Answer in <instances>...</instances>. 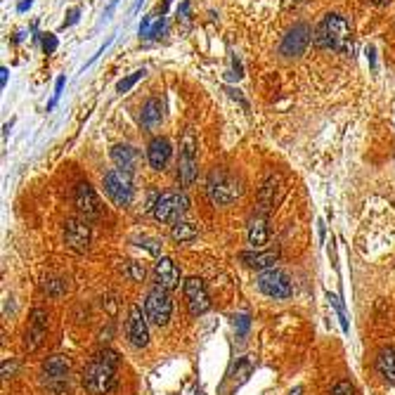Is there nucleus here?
<instances>
[{
    "label": "nucleus",
    "instance_id": "25",
    "mask_svg": "<svg viewBox=\"0 0 395 395\" xmlns=\"http://www.w3.org/2000/svg\"><path fill=\"white\" fill-rule=\"evenodd\" d=\"M123 274L130 279V282H142V279H145V274H147V270H145V265H142V263H137V261H125Z\"/></svg>",
    "mask_w": 395,
    "mask_h": 395
},
{
    "label": "nucleus",
    "instance_id": "20",
    "mask_svg": "<svg viewBox=\"0 0 395 395\" xmlns=\"http://www.w3.org/2000/svg\"><path fill=\"white\" fill-rule=\"evenodd\" d=\"M247 237H249V244H251V247H254L256 251L265 247L268 239H270V230H268V215H265V213H258V211H256V215L251 218V223H249Z\"/></svg>",
    "mask_w": 395,
    "mask_h": 395
},
{
    "label": "nucleus",
    "instance_id": "37",
    "mask_svg": "<svg viewBox=\"0 0 395 395\" xmlns=\"http://www.w3.org/2000/svg\"><path fill=\"white\" fill-rule=\"evenodd\" d=\"M69 20H64V29H67V26H74V24L76 22H79V17H81V10L79 8H74V10H69Z\"/></svg>",
    "mask_w": 395,
    "mask_h": 395
},
{
    "label": "nucleus",
    "instance_id": "12",
    "mask_svg": "<svg viewBox=\"0 0 395 395\" xmlns=\"http://www.w3.org/2000/svg\"><path fill=\"white\" fill-rule=\"evenodd\" d=\"M313 43V29L308 26V24L298 22L294 24V29H289L282 40V45H279V52H282L284 57H301L305 50H308V45Z\"/></svg>",
    "mask_w": 395,
    "mask_h": 395
},
{
    "label": "nucleus",
    "instance_id": "15",
    "mask_svg": "<svg viewBox=\"0 0 395 395\" xmlns=\"http://www.w3.org/2000/svg\"><path fill=\"white\" fill-rule=\"evenodd\" d=\"M45 334H47V313L43 308H33L31 320H29V329L24 334V348L29 353L38 350L45 341Z\"/></svg>",
    "mask_w": 395,
    "mask_h": 395
},
{
    "label": "nucleus",
    "instance_id": "4",
    "mask_svg": "<svg viewBox=\"0 0 395 395\" xmlns=\"http://www.w3.org/2000/svg\"><path fill=\"white\" fill-rule=\"evenodd\" d=\"M199 176V145L192 128H187L180 137V154H178V183L180 187H192Z\"/></svg>",
    "mask_w": 395,
    "mask_h": 395
},
{
    "label": "nucleus",
    "instance_id": "13",
    "mask_svg": "<svg viewBox=\"0 0 395 395\" xmlns=\"http://www.w3.org/2000/svg\"><path fill=\"white\" fill-rule=\"evenodd\" d=\"M147 315H142L140 305H130L128 320H125V339L130 341L133 348H145L149 343V327H147Z\"/></svg>",
    "mask_w": 395,
    "mask_h": 395
},
{
    "label": "nucleus",
    "instance_id": "24",
    "mask_svg": "<svg viewBox=\"0 0 395 395\" xmlns=\"http://www.w3.org/2000/svg\"><path fill=\"white\" fill-rule=\"evenodd\" d=\"M196 235H199V230L192 225V223H187V220H180V223H176V225H171V237L176 239V242H194Z\"/></svg>",
    "mask_w": 395,
    "mask_h": 395
},
{
    "label": "nucleus",
    "instance_id": "3",
    "mask_svg": "<svg viewBox=\"0 0 395 395\" xmlns=\"http://www.w3.org/2000/svg\"><path fill=\"white\" fill-rule=\"evenodd\" d=\"M244 194V183L235 173L225 169H213L206 178V196L213 206H230Z\"/></svg>",
    "mask_w": 395,
    "mask_h": 395
},
{
    "label": "nucleus",
    "instance_id": "17",
    "mask_svg": "<svg viewBox=\"0 0 395 395\" xmlns=\"http://www.w3.org/2000/svg\"><path fill=\"white\" fill-rule=\"evenodd\" d=\"M154 277H157V286H164V289L173 291L180 286V268L169 256H161L157 265H154Z\"/></svg>",
    "mask_w": 395,
    "mask_h": 395
},
{
    "label": "nucleus",
    "instance_id": "32",
    "mask_svg": "<svg viewBox=\"0 0 395 395\" xmlns=\"http://www.w3.org/2000/svg\"><path fill=\"white\" fill-rule=\"evenodd\" d=\"M164 33H166V17H159L157 24L152 26V33H149V38H161Z\"/></svg>",
    "mask_w": 395,
    "mask_h": 395
},
{
    "label": "nucleus",
    "instance_id": "43",
    "mask_svg": "<svg viewBox=\"0 0 395 395\" xmlns=\"http://www.w3.org/2000/svg\"><path fill=\"white\" fill-rule=\"evenodd\" d=\"M372 3H374V5H384L386 0H372Z\"/></svg>",
    "mask_w": 395,
    "mask_h": 395
},
{
    "label": "nucleus",
    "instance_id": "5",
    "mask_svg": "<svg viewBox=\"0 0 395 395\" xmlns=\"http://www.w3.org/2000/svg\"><path fill=\"white\" fill-rule=\"evenodd\" d=\"M69 372H71V360L67 355H50L40 364L43 384L52 395L69 393Z\"/></svg>",
    "mask_w": 395,
    "mask_h": 395
},
{
    "label": "nucleus",
    "instance_id": "23",
    "mask_svg": "<svg viewBox=\"0 0 395 395\" xmlns=\"http://www.w3.org/2000/svg\"><path fill=\"white\" fill-rule=\"evenodd\" d=\"M376 372L386 384H395V346H386L376 355Z\"/></svg>",
    "mask_w": 395,
    "mask_h": 395
},
{
    "label": "nucleus",
    "instance_id": "6",
    "mask_svg": "<svg viewBox=\"0 0 395 395\" xmlns=\"http://www.w3.org/2000/svg\"><path fill=\"white\" fill-rule=\"evenodd\" d=\"M187 211H189V199L185 192H164L154 199V206H152L154 218L164 225L180 223Z\"/></svg>",
    "mask_w": 395,
    "mask_h": 395
},
{
    "label": "nucleus",
    "instance_id": "29",
    "mask_svg": "<svg viewBox=\"0 0 395 395\" xmlns=\"http://www.w3.org/2000/svg\"><path fill=\"white\" fill-rule=\"evenodd\" d=\"M329 395H355V386H353L350 381H339Z\"/></svg>",
    "mask_w": 395,
    "mask_h": 395
},
{
    "label": "nucleus",
    "instance_id": "2",
    "mask_svg": "<svg viewBox=\"0 0 395 395\" xmlns=\"http://www.w3.org/2000/svg\"><path fill=\"white\" fill-rule=\"evenodd\" d=\"M313 43L320 50H334L348 55V52H353V29L348 20L339 12H329L315 26Z\"/></svg>",
    "mask_w": 395,
    "mask_h": 395
},
{
    "label": "nucleus",
    "instance_id": "19",
    "mask_svg": "<svg viewBox=\"0 0 395 395\" xmlns=\"http://www.w3.org/2000/svg\"><path fill=\"white\" fill-rule=\"evenodd\" d=\"M171 142L166 137H154L152 142L147 145V161L152 166V171H166L171 159Z\"/></svg>",
    "mask_w": 395,
    "mask_h": 395
},
{
    "label": "nucleus",
    "instance_id": "18",
    "mask_svg": "<svg viewBox=\"0 0 395 395\" xmlns=\"http://www.w3.org/2000/svg\"><path fill=\"white\" fill-rule=\"evenodd\" d=\"M239 261L247 268H254V270H270V268H274V263L279 261V247L268 251H244V254H239Z\"/></svg>",
    "mask_w": 395,
    "mask_h": 395
},
{
    "label": "nucleus",
    "instance_id": "16",
    "mask_svg": "<svg viewBox=\"0 0 395 395\" xmlns=\"http://www.w3.org/2000/svg\"><path fill=\"white\" fill-rule=\"evenodd\" d=\"M284 194V180L282 176H270L258 189V213H270L274 206L279 203Z\"/></svg>",
    "mask_w": 395,
    "mask_h": 395
},
{
    "label": "nucleus",
    "instance_id": "11",
    "mask_svg": "<svg viewBox=\"0 0 395 395\" xmlns=\"http://www.w3.org/2000/svg\"><path fill=\"white\" fill-rule=\"evenodd\" d=\"M183 291H185V301H187V310L192 317H199L211 310V296H208V289L201 277H187L183 284Z\"/></svg>",
    "mask_w": 395,
    "mask_h": 395
},
{
    "label": "nucleus",
    "instance_id": "22",
    "mask_svg": "<svg viewBox=\"0 0 395 395\" xmlns=\"http://www.w3.org/2000/svg\"><path fill=\"white\" fill-rule=\"evenodd\" d=\"M161 121H164V102L159 98H149L140 109V123L147 130H154Z\"/></svg>",
    "mask_w": 395,
    "mask_h": 395
},
{
    "label": "nucleus",
    "instance_id": "39",
    "mask_svg": "<svg viewBox=\"0 0 395 395\" xmlns=\"http://www.w3.org/2000/svg\"><path fill=\"white\" fill-rule=\"evenodd\" d=\"M367 59H369V67L374 69V67H376V50H374L372 45L367 47Z\"/></svg>",
    "mask_w": 395,
    "mask_h": 395
},
{
    "label": "nucleus",
    "instance_id": "9",
    "mask_svg": "<svg viewBox=\"0 0 395 395\" xmlns=\"http://www.w3.org/2000/svg\"><path fill=\"white\" fill-rule=\"evenodd\" d=\"M256 282H258L261 294H265L268 298H274V301H284V298H291V294H294V284H291L289 274L279 270V268L263 270Z\"/></svg>",
    "mask_w": 395,
    "mask_h": 395
},
{
    "label": "nucleus",
    "instance_id": "33",
    "mask_svg": "<svg viewBox=\"0 0 395 395\" xmlns=\"http://www.w3.org/2000/svg\"><path fill=\"white\" fill-rule=\"evenodd\" d=\"M64 83H67V79H64V76H59L57 83H55V95H52V102H50V104H47V109H52V107L57 104L59 95H62V91H64Z\"/></svg>",
    "mask_w": 395,
    "mask_h": 395
},
{
    "label": "nucleus",
    "instance_id": "27",
    "mask_svg": "<svg viewBox=\"0 0 395 395\" xmlns=\"http://www.w3.org/2000/svg\"><path fill=\"white\" fill-rule=\"evenodd\" d=\"M145 74H147L145 69H137V71H133L130 76H125V79H121V81L116 83V93H128L137 81L145 79Z\"/></svg>",
    "mask_w": 395,
    "mask_h": 395
},
{
    "label": "nucleus",
    "instance_id": "14",
    "mask_svg": "<svg viewBox=\"0 0 395 395\" xmlns=\"http://www.w3.org/2000/svg\"><path fill=\"white\" fill-rule=\"evenodd\" d=\"M74 206L86 220H93L98 218L102 213V206H100V199H98V192L93 189L91 183H79L74 189Z\"/></svg>",
    "mask_w": 395,
    "mask_h": 395
},
{
    "label": "nucleus",
    "instance_id": "34",
    "mask_svg": "<svg viewBox=\"0 0 395 395\" xmlns=\"http://www.w3.org/2000/svg\"><path fill=\"white\" fill-rule=\"evenodd\" d=\"M137 247L149 249V254H154V256H159V251H161V247H159L157 239H140V244H137Z\"/></svg>",
    "mask_w": 395,
    "mask_h": 395
},
{
    "label": "nucleus",
    "instance_id": "38",
    "mask_svg": "<svg viewBox=\"0 0 395 395\" xmlns=\"http://www.w3.org/2000/svg\"><path fill=\"white\" fill-rule=\"evenodd\" d=\"M178 20H189V0H183V5L178 8Z\"/></svg>",
    "mask_w": 395,
    "mask_h": 395
},
{
    "label": "nucleus",
    "instance_id": "7",
    "mask_svg": "<svg viewBox=\"0 0 395 395\" xmlns=\"http://www.w3.org/2000/svg\"><path fill=\"white\" fill-rule=\"evenodd\" d=\"M145 315H147V320L157 327L169 325L171 315H173V301H171L169 289H164V286H152V289L147 291Z\"/></svg>",
    "mask_w": 395,
    "mask_h": 395
},
{
    "label": "nucleus",
    "instance_id": "42",
    "mask_svg": "<svg viewBox=\"0 0 395 395\" xmlns=\"http://www.w3.org/2000/svg\"><path fill=\"white\" fill-rule=\"evenodd\" d=\"M289 395H303V388H301V386H298V388H294V391H291Z\"/></svg>",
    "mask_w": 395,
    "mask_h": 395
},
{
    "label": "nucleus",
    "instance_id": "26",
    "mask_svg": "<svg viewBox=\"0 0 395 395\" xmlns=\"http://www.w3.org/2000/svg\"><path fill=\"white\" fill-rule=\"evenodd\" d=\"M67 289H69V284L64 282L62 277H47L45 284H43V291L47 296H62Z\"/></svg>",
    "mask_w": 395,
    "mask_h": 395
},
{
    "label": "nucleus",
    "instance_id": "1",
    "mask_svg": "<svg viewBox=\"0 0 395 395\" xmlns=\"http://www.w3.org/2000/svg\"><path fill=\"white\" fill-rule=\"evenodd\" d=\"M118 364L121 355L111 348H102L83 367L81 384L91 395H111L118 386Z\"/></svg>",
    "mask_w": 395,
    "mask_h": 395
},
{
    "label": "nucleus",
    "instance_id": "10",
    "mask_svg": "<svg viewBox=\"0 0 395 395\" xmlns=\"http://www.w3.org/2000/svg\"><path fill=\"white\" fill-rule=\"evenodd\" d=\"M91 239H93L91 223L83 215H79V218H67V223H64V244L71 251L86 254L91 249Z\"/></svg>",
    "mask_w": 395,
    "mask_h": 395
},
{
    "label": "nucleus",
    "instance_id": "44",
    "mask_svg": "<svg viewBox=\"0 0 395 395\" xmlns=\"http://www.w3.org/2000/svg\"><path fill=\"white\" fill-rule=\"evenodd\" d=\"M140 5H142V0H137V5H135V8H140Z\"/></svg>",
    "mask_w": 395,
    "mask_h": 395
},
{
    "label": "nucleus",
    "instance_id": "36",
    "mask_svg": "<svg viewBox=\"0 0 395 395\" xmlns=\"http://www.w3.org/2000/svg\"><path fill=\"white\" fill-rule=\"evenodd\" d=\"M225 93H227V95H230V98H232V100H237V102H239V104H242V107H244V109H249V102H247V100H244V98H242V95H239V91H235V88H225Z\"/></svg>",
    "mask_w": 395,
    "mask_h": 395
},
{
    "label": "nucleus",
    "instance_id": "21",
    "mask_svg": "<svg viewBox=\"0 0 395 395\" xmlns=\"http://www.w3.org/2000/svg\"><path fill=\"white\" fill-rule=\"evenodd\" d=\"M111 161L116 164L118 171L133 176L137 169V152L130 145H114L111 147Z\"/></svg>",
    "mask_w": 395,
    "mask_h": 395
},
{
    "label": "nucleus",
    "instance_id": "30",
    "mask_svg": "<svg viewBox=\"0 0 395 395\" xmlns=\"http://www.w3.org/2000/svg\"><path fill=\"white\" fill-rule=\"evenodd\" d=\"M57 50V36L55 33H45L43 36V52L45 55H52Z\"/></svg>",
    "mask_w": 395,
    "mask_h": 395
},
{
    "label": "nucleus",
    "instance_id": "8",
    "mask_svg": "<svg viewBox=\"0 0 395 395\" xmlns=\"http://www.w3.org/2000/svg\"><path fill=\"white\" fill-rule=\"evenodd\" d=\"M104 192L118 208H128L130 201H133V196H135V187H133V178H130V173L111 169L104 176Z\"/></svg>",
    "mask_w": 395,
    "mask_h": 395
},
{
    "label": "nucleus",
    "instance_id": "31",
    "mask_svg": "<svg viewBox=\"0 0 395 395\" xmlns=\"http://www.w3.org/2000/svg\"><path fill=\"white\" fill-rule=\"evenodd\" d=\"M235 325H237V329H239V336H244V334L249 332L251 317H249V315H237V317H235Z\"/></svg>",
    "mask_w": 395,
    "mask_h": 395
},
{
    "label": "nucleus",
    "instance_id": "35",
    "mask_svg": "<svg viewBox=\"0 0 395 395\" xmlns=\"http://www.w3.org/2000/svg\"><path fill=\"white\" fill-rule=\"evenodd\" d=\"M152 33V17H142V24H140V38H149Z\"/></svg>",
    "mask_w": 395,
    "mask_h": 395
},
{
    "label": "nucleus",
    "instance_id": "40",
    "mask_svg": "<svg viewBox=\"0 0 395 395\" xmlns=\"http://www.w3.org/2000/svg\"><path fill=\"white\" fill-rule=\"evenodd\" d=\"M31 5H33V0H20V3H17V12H26Z\"/></svg>",
    "mask_w": 395,
    "mask_h": 395
},
{
    "label": "nucleus",
    "instance_id": "41",
    "mask_svg": "<svg viewBox=\"0 0 395 395\" xmlns=\"http://www.w3.org/2000/svg\"><path fill=\"white\" fill-rule=\"evenodd\" d=\"M8 74H10L8 67H3V69H0V88H5V86H8Z\"/></svg>",
    "mask_w": 395,
    "mask_h": 395
},
{
    "label": "nucleus",
    "instance_id": "28",
    "mask_svg": "<svg viewBox=\"0 0 395 395\" xmlns=\"http://www.w3.org/2000/svg\"><path fill=\"white\" fill-rule=\"evenodd\" d=\"M327 298H329V303L334 305V308H336V315H339V320H341V327H343V332H348V322H346V313H343V305L339 303V298L332 294V291H329L327 294Z\"/></svg>",
    "mask_w": 395,
    "mask_h": 395
}]
</instances>
